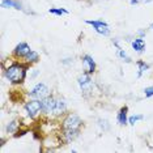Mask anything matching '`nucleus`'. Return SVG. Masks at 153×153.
<instances>
[{
    "mask_svg": "<svg viewBox=\"0 0 153 153\" xmlns=\"http://www.w3.org/2000/svg\"><path fill=\"white\" fill-rule=\"evenodd\" d=\"M81 126V119L75 115V114H71V115L67 117V119L64 120L63 128H64V135L67 137L68 141H71L79 132V128Z\"/></svg>",
    "mask_w": 153,
    "mask_h": 153,
    "instance_id": "nucleus-1",
    "label": "nucleus"
},
{
    "mask_svg": "<svg viewBox=\"0 0 153 153\" xmlns=\"http://www.w3.org/2000/svg\"><path fill=\"white\" fill-rule=\"evenodd\" d=\"M5 76L13 84L22 82L24 77H25V68L21 64H13L5 71Z\"/></svg>",
    "mask_w": 153,
    "mask_h": 153,
    "instance_id": "nucleus-2",
    "label": "nucleus"
},
{
    "mask_svg": "<svg viewBox=\"0 0 153 153\" xmlns=\"http://www.w3.org/2000/svg\"><path fill=\"white\" fill-rule=\"evenodd\" d=\"M48 88L45 84H37L36 86L33 88V90L29 93V96L30 97H33V98H36V100H39V101H42L45 98H47L48 97Z\"/></svg>",
    "mask_w": 153,
    "mask_h": 153,
    "instance_id": "nucleus-3",
    "label": "nucleus"
},
{
    "mask_svg": "<svg viewBox=\"0 0 153 153\" xmlns=\"http://www.w3.org/2000/svg\"><path fill=\"white\" fill-rule=\"evenodd\" d=\"M86 24L93 26V29L96 30L97 33L102 34V36H109L110 34V29H109V25L103 21H100V20H93V21H86Z\"/></svg>",
    "mask_w": 153,
    "mask_h": 153,
    "instance_id": "nucleus-4",
    "label": "nucleus"
},
{
    "mask_svg": "<svg viewBox=\"0 0 153 153\" xmlns=\"http://www.w3.org/2000/svg\"><path fill=\"white\" fill-rule=\"evenodd\" d=\"M25 109L29 114V117H36L41 110H42V101L39 100H33V101H29V102L25 105Z\"/></svg>",
    "mask_w": 153,
    "mask_h": 153,
    "instance_id": "nucleus-5",
    "label": "nucleus"
},
{
    "mask_svg": "<svg viewBox=\"0 0 153 153\" xmlns=\"http://www.w3.org/2000/svg\"><path fill=\"white\" fill-rule=\"evenodd\" d=\"M82 64H84V71L88 75L94 72L96 63H94V60H93L92 56H89V55H84V56H82Z\"/></svg>",
    "mask_w": 153,
    "mask_h": 153,
    "instance_id": "nucleus-6",
    "label": "nucleus"
},
{
    "mask_svg": "<svg viewBox=\"0 0 153 153\" xmlns=\"http://www.w3.org/2000/svg\"><path fill=\"white\" fill-rule=\"evenodd\" d=\"M55 102H56V100L51 98V97H47V98L42 100V111H45V113H53L54 114Z\"/></svg>",
    "mask_w": 153,
    "mask_h": 153,
    "instance_id": "nucleus-7",
    "label": "nucleus"
},
{
    "mask_svg": "<svg viewBox=\"0 0 153 153\" xmlns=\"http://www.w3.org/2000/svg\"><path fill=\"white\" fill-rule=\"evenodd\" d=\"M30 51L32 50H30L29 45L25 43V42H21L20 45H17V47L15 48V54L17 55V56H22V58H25Z\"/></svg>",
    "mask_w": 153,
    "mask_h": 153,
    "instance_id": "nucleus-8",
    "label": "nucleus"
},
{
    "mask_svg": "<svg viewBox=\"0 0 153 153\" xmlns=\"http://www.w3.org/2000/svg\"><path fill=\"white\" fill-rule=\"evenodd\" d=\"M79 84H80V88L84 90V92H88V88L92 85V80H90L89 75L85 74V75L80 76L79 77Z\"/></svg>",
    "mask_w": 153,
    "mask_h": 153,
    "instance_id": "nucleus-9",
    "label": "nucleus"
},
{
    "mask_svg": "<svg viewBox=\"0 0 153 153\" xmlns=\"http://www.w3.org/2000/svg\"><path fill=\"white\" fill-rule=\"evenodd\" d=\"M65 109H67V106H65V102L63 100H56V102H55V109H54V114L55 115H59V114L64 113Z\"/></svg>",
    "mask_w": 153,
    "mask_h": 153,
    "instance_id": "nucleus-10",
    "label": "nucleus"
},
{
    "mask_svg": "<svg viewBox=\"0 0 153 153\" xmlns=\"http://www.w3.org/2000/svg\"><path fill=\"white\" fill-rule=\"evenodd\" d=\"M132 47H134L135 51L141 53V51H144V48H145V42L141 39V38H136V39L132 41Z\"/></svg>",
    "mask_w": 153,
    "mask_h": 153,
    "instance_id": "nucleus-11",
    "label": "nucleus"
},
{
    "mask_svg": "<svg viewBox=\"0 0 153 153\" xmlns=\"http://www.w3.org/2000/svg\"><path fill=\"white\" fill-rule=\"evenodd\" d=\"M118 122H119V124L127 123V107H123L119 111V114H118Z\"/></svg>",
    "mask_w": 153,
    "mask_h": 153,
    "instance_id": "nucleus-12",
    "label": "nucleus"
},
{
    "mask_svg": "<svg viewBox=\"0 0 153 153\" xmlns=\"http://www.w3.org/2000/svg\"><path fill=\"white\" fill-rule=\"evenodd\" d=\"M1 4L4 7H13L16 9H21V5L17 1H13V0H1Z\"/></svg>",
    "mask_w": 153,
    "mask_h": 153,
    "instance_id": "nucleus-13",
    "label": "nucleus"
},
{
    "mask_svg": "<svg viewBox=\"0 0 153 153\" xmlns=\"http://www.w3.org/2000/svg\"><path fill=\"white\" fill-rule=\"evenodd\" d=\"M25 58H26V60H27V62H37V60H38V54L36 53V51H33V50H32L29 54L26 55Z\"/></svg>",
    "mask_w": 153,
    "mask_h": 153,
    "instance_id": "nucleus-14",
    "label": "nucleus"
},
{
    "mask_svg": "<svg viewBox=\"0 0 153 153\" xmlns=\"http://www.w3.org/2000/svg\"><path fill=\"white\" fill-rule=\"evenodd\" d=\"M137 65H139V76H141L148 69V65L145 64V63H143V62H139Z\"/></svg>",
    "mask_w": 153,
    "mask_h": 153,
    "instance_id": "nucleus-15",
    "label": "nucleus"
},
{
    "mask_svg": "<svg viewBox=\"0 0 153 153\" xmlns=\"http://www.w3.org/2000/svg\"><path fill=\"white\" fill-rule=\"evenodd\" d=\"M117 48H118V50H117V51H118V55H119V56H120L122 59H124V60H126V62H127V63H128V62H131V59H130V58H128V56H127V54H126V53H124V51H123V50H122V48H120V47H117Z\"/></svg>",
    "mask_w": 153,
    "mask_h": 153,
    "instance_id": "nucleus-16",
    "label": "nucleus"
},
{
    "mask_svg": "<svg viewBox=\"0 0 153 153\" xmlns=\"http://www.w3.org/2000/svg\"><path fill=\"white\" fill-rule=\"evenodd\" d=\"M16 127H17V122H11V123L7 126V131H8L9 134H12V132L16 131Z\"/></svg>",
    "mask_w": 153,
    "mask_h": 153,
    "instance_id": "nucleus-17",
    "label": "nucleus"
},
{
    "mask_svg": "<svg viewBox=\"0 0 153 153\" xmlns=\"http://www.w3.org/2000/svg\"><path fill=\"white\" fill-rule=\"evenodd\" d=\"M50 13H54V15H59V16H62V15H67V11L65 9H50Z\"/></svg>",
    "mask_w": 153,
    "mask_h": 153,
    "instance_id": "nucleus-18",
    "label": "nucleus"
},
{
    "mask_svg": "<svg viewBox=\"0 0 153 153\" xmlns=\"http://www.w3.org/2000/svg\"><path fill=\"white\" fill-rule=\"evenodd\" d=\"M141 119H143V115H134V117L130 118V123L131 124H135L137 120H141Z\"/></svg>",
    "mask_w": 153,
    "mask_h": 153,
    "instance_id": "nucleus-19",
    "label": "nucleus"
},
{
    "mask_svg": "<svg viewBox=\"0 0 153 153\" xmlns=\"http://www.w3.org/2000/svg\"><path fill=\"white\" fill-rule=\"evenodd\" d=\"M144 93H145V96H147V97H151V96H153V86H149V88H145Z\"/></svg>",
    "mask_w": 153,
    "mask_h": 153,
    "instance_id": "nucleus-20",
    "label": "nucleus"
}]
</instances>
